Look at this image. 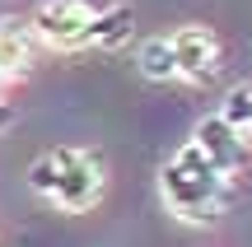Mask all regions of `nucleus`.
Wrapping results in <instances>:
<instances>
[{
    "mask_svg": "<svg viewBox=\"0 0 252 247\" xmlns=\"http://www.w3.org/2000/svg\"><path fill=\"white\" fill-rule=\"evenodd\" d=\"M159 196L168 205V215H178L182 224H215L220 210L229 205V177L187 140L159 168Z\"/></svg>",
    "mask_w": 252,
    "mask_h": 247,
    "instance_id": "nucleus-1",
    "label": "nucleus"
},
{
    "mask_svg": "<svg viewBox=\"0 0 252 247\" xmlns=\"http://www.w3.org/2000/svg\"><path fill=\"white\" fill-rule=\"evenodd\" d=\"M28 187L65 215H84L103 201V159L84 145H56L33 159Z\"/></svg>",
    "mask_w": 252,
    "mask_h": 247,
    "instance_id": "nucleus-2",
    "label": "nucleus"
},
{
    "mask_svg": "<svg viewBox=\"0 0 252 247\" xmlns=\"http://www.w3.org/2000/svg\"><path fill=\"white\" fill-rule=\"evenodd\" d=\"M28 33H33L42 47L80 52V47H89L94 9L84 5V0H47V5H37V14L28 19Z\"/></svg>",
    "mask_w": 252,
    "mask_h": 247,
    "instance_id": "nucleus-3",
    "label": "nucleus"
},
{
    "mask_svg": "<svg viewBox=\"0 0 252 247\" xmlns=\"http://www.w3.org/2000/svg\"><path fill=\"white\" fill-rule=\"evenodd\" d=\"M168 47H173L178 80L206 84L210 75L220 70V37H215V28H206V24H182L178 33H168Z\"/></svg>",
    "mask_w": 252,
    "mask_h": 247,
    "instance_id": "nucleus-4",
    "label": "nucleus"
},
{
    "mask_svg": "<svg viewBox=\"0 0 252 247\" xmlns=\"http://www.w3.org/2000/svg\"><path fill=\"white\" fill-rule=\"evenodd\" d=\"M191 145H196V149H201V154H206L224 177H234L238 168L248 164V140L238 136V131L229 126L224 117H220V112H215V117H201V121H196V131H191Z\"/></svg>",
    "mask_w": 252,
    "mask_h": 247,
    "instance_id": "nucleus-5",
    "label": "nucleus"
},
{
    "mask_svg": "<svg viewBox=\"0 0 252 247\" xmlns=\"http://www.w3.org/2000/svg\"><path fill=\"white\" fill-rule=\"evenodd\" d=\"M33 56H37V37L28 33V24H19V19H0V61H5L9 80L28 75Z\"/></svg>",
    "mask_w": 252,
    "mask_h": 247,
    "instance_id": "nucleus-6",
    "label": "nucleus"
},
{
    "mask_svg": "<svg viewBox=\"0 0 252 247\" xmlns=\"http://www.w3.org/2000/svg\"><path fill=\"white\" fill-rule=\"evenodd\" d=\"M131 28H135L131 5H108V9H94V33H89V47L117 52V47H126V42H131Z\"/></svg>",
    "mask_w": 252,
    "mask_h": 247,
    "instance_id": "nucleus-7",
    "label": "nucleus"
},
{
    "mask_svg": "<svg viewBox=\"0 0 252 247\" xmlns=\"http://www.w3.org/2000/svg\"><path fill=\"white\" fill-rule=\"evenodd\" d=\"M135 65H140V75H145V80H178V65H173L168 33L145 37V42L135 47Z\"/></svg>",
    "mask_w": 252,
    "mask_h": 247,
    "instance_id": "nucleus-8",
    "label": "nucleus"
},
{
    "mask_svg": "<svg viewBox=\"0 0 252 247\" xmlns=\"http://www.w3.org/2000/svg\"><path fill=\"white\" fill-rule=\"evenodd\" d=\"M220 117H224L243 140H252V84H234V89L224 93V108H220Z\"/></svg>",
    "mask_w": 252,
    "mask_h": 247,
    "instance_id": "nucleus-9",
    "label": "nucleus"
},
{
    "mask_svg": "<svg viewBox=\"0 0 252 247\" xmlns=\"http://www.w3.org/2000/svg\"><path fill=\"white\" fill-rule=\"evenodd\" d=\"M9 121H14V108H9V103H5V98H0V131H5V126H9Z\"/></svg>",
    "mask_w": 252,
    "mask_h": 247,
    "instance_id": "nucleus-10",
    "label": "nucleus"
},
{
    "mask_svg": "<svg viewBox=\"0 0 252 247\" xmlns=\"http://www.w3.org/2000/svg\"><path fill=\"white\" fill-rule=\"evenodd\" d=\"M5 80H9V70H5V61H0V84H5Z\"/></svg>",
    "mask_w": 252,
    "mask_h": 247,
    "instance_id": "nucleus-11",
    "label": "nucleus"
}]
</instances>
